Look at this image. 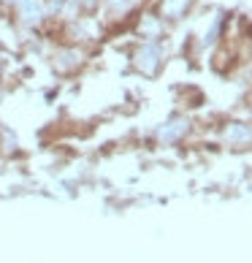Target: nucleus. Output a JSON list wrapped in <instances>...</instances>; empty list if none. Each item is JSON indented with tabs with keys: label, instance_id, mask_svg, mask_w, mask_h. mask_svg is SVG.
Segmentation results:
<instances>
[{
	"label": "nucleus",
	"instance_id": "obj_2",
	"mask_svg": "<svg viewBox=\"0 0 252 263\" xmlns=\"http://www.w3.org/2000/svg\"><path fill=\"white\" fill-rule=\"evenodd\" d=\"M166 38H139V44L133 46L130 52V65L133 71H139L141 76H158L166 65Z\"/></svg>",
	"mask_w": 252,
	"mask_h": 263
},
{
	"label": "nucleus",
	"instance_id": "obj_10",
	"mask_svg": "<svg viewBox=\"0 0 252 263\" xmlns=\"http://www.w3.org/2000/svg\"><path fill=\"white\" fill-rule=\"evenodd\" d=\"M247 109H249V120H252V92H249V101H247Z\"/></svg>",
	"mask_w": 252,
	"mask_h": 263
},
{
	"label": "nucleus",
	"instance_id": "obj_9",
	"mask_svg": "<svg viewBox=\"0 0 252 263\" xmlns=\"http://www.w3.org/2000/svg\"><path fill=\"white\" fill-rule=\"evenodd\" d=\"M6 16H8V11H6V6H3V3H0V22H3V19H6Z\"/></svg>",
	"mask_w": 252,
	"mask_h": 263
},
{
	"label": "nucleus",
	"instance_id": "obj_1",
	"mask_svg": "<svg viewBox=\"0 0 252 263\" xmlns=\"http://www.w3.org/2000/svg\"><path fill=\"white\" fill-rule=\"evenodd\" d=\"M90 52L82 44H71V41H54L52 52H49V65L57 76L63 79H71V76H79L87 63H90Z\"/></svg>",
	"mask_w": 252,
	"mask_h": 263
},
{
	"label": "nucleus",
	"instance_id": "obj_4",
	"mask_svg": "<svg viewBox=\"0 0 252 263\" xmlns=\"http://www.w3.org/2000/svg\"><path fill=\"white\" fill-rule=\"evenodd\" d=\"M8 16L25 30H41L46 25V0H14Z\"/></svg>",
	"mask_w": 252,
	"mask_h": 263
},
{
	"label": "nucleus",
	"instance_id": "obj_7",
	"mask_svg": "<svg viewBox=\"0 0 252 263\" xmlns=\"http://www.w3.org/2000/svg\"><path fill=\"white\" fill-rule=\"evenodd\" d=\"M198 0H152V11L158 14L163 22H182L192 8H196Z\"/></svg>",
	"mask_w": 252,
	"mask_h": 263
},
{
	"label": "nucleus",
	"instance_id": "obj_6",
	"mask_svg": "<svg viewBox=\"0 0 252 263\" xmlns=\"http://www.w3.org/2000/svg\"><path fill=\"white\" fill-rule=\"evenodd\" d=\"M192 130V120L185 114H177L171 117V120H166L158 128V144H166V147H173V144H182L190 136Z\"/></svg>",
	"mask_w": 252,
	"mask_h": 263
},
{
	"label": "nucleus",
	"instance_id": "obj_3",
	"mask_svg": "<svg viewBox=\"0 0 252 263\" xmlns=\"http://www.w3.org/2000/svg\"><path fill=\"white\" fill-rule=\"evenodd\" d=\"M147 6V0H101V8H98V16L106 22L109 27V35L114 30H122L125 25L130 27L133 16Z\"/></svg>",
	"mask_w": 252,
	"mask_h": 263
},
{
	"label": "nucleus",
	"instance_id": "obj_11",
	"mask_svg": "<svg viewBox=\"0 0 252 263\" xmlns=\"http://www.w3.org/2000/svg\"><path fill=\"white\" fill-rule=\"evenodd\" d=\"M0 3H3V6H6V11H8V6H11L14 0H0Z\"/></svg>",
	"mask_w": 252,
	"mask_h": 263
},
{
	"label": "nucleus",
	"instance_id": "obj_8",
	"mask_svg": "<svg viewBox=\"0 0 252 263\" xmlns=\"http://www.w3.org/2000/svg\"><path fill=\"white\" fill-rule=\"evenodd\" d=\"M3 79H6V57L0 54V84H3Z\"/></svg>",
	"mask_w": 252,
	"mask_h": 263
},
{
	"label": "nucleus",
	"instance_id": "obj_5",
	"mask_svg": "<svg viewBox=\"0 0 252 263\" xmlns=\"http://www.w3.org/2000/svg\"><path fill=\"white\" fill-rule=\"evenodd\" d=\"M220 141L228 149H252V120H225L220 125Z\"/></svg>",
	"mask_w": 252,
	"mask_h": 263
}]
</instances>
